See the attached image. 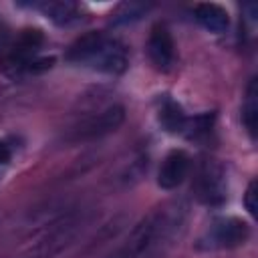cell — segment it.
<instances>
[{"label": "cell", "instance_id": "1", "mask_svg": "<svg viewBox=\"0 0 258 258\" xmlns=\"http://www.w3.org/2000/svg\"><path fill=\"white\" fill-rule=\"evenodd\" d=\"M67 58L75 64L87 67L105 75H121L129 67L127 46L103 32L83 34L67 52Z\"/></svg>", "mask_w": 258, "mask_h": 258}, {"label": "cell", "instance_id": "2", "mask_svg": "<svg viewBox=\"0 0 258 258\" xmlns=\"http://www.w3.org/2000/svg\"><path fill=\"white\" fill-rule=\"evenodd\" d=\"M181 210L159 208L147 214L127 236V240L107 258H139L161 240H167L171 230L179 224Z\"/></svg>", "mask_w": 258, "mask_h": 258}, {"label": "cell", "instance_id": "3", "mask_svg": "<svg viewBox=\"0 0 258 258\" xmlns=\"http://www.w3.org/2000/svg\"><path fill=\"white\" fill-rule=\"evenodd\" d=\"M248 236H250V228L244 220L234 216H222V218H216L210 224V228L200 236V240L196 242V248L204 252L230 250L244 244Z\"/></svg>", "mask_w": 258, "mask_h": 258}, {"label": "cell", "instance_id": "4", "mask_svg": "<svg viewBox=\"0 0 258 258\" xmlns=\"http://www.w3.org/2000/svg\"><path fill=\"white\" fill-rule=\"evenodd\" d=\"M198 200L206 206H222L228 198V179L226 169L218 159H204L196 177Z\"/></svg>", "mask_w": 258, "mask_h": 258}, {"label": "cell", "instance_id": "5", "mask_svg": "<svg viewBox=\"0 0 258 258\" xmlns=\"http://www.w3.org/2000/svg\"><path fill=\"white\" fill-rule=\"evenodd\" d=\"M147 54L157 71H169L175 62V42L167 26L157 24L151 28L149 40H147Z\"/></svg>", "mask_w": 258, "mask_h": 258}, {"label": "cell", "instance_id": "6", "mask_svg": "<svg viewBox=\"0 0 258 258\" xmlns=\"http://www.w3.org/2000/svg\"><path fill=\"white\" fill-rule=\"evenodd\" d=\"M189 167H191V157L183 149H171L161 161L157 173V185L161 189H175L187 177Z\"/></svg>", "mask_w": 258, "mask_h": 258}, {"label": "cell", "instance_id": "7", "mask_svg": "<svg viewBox=\"0 0 258 258\" xmlns=\"http://www.w3.org/2000/svg\"><path fill=\"white\" fill-rule=\"evenodd\" d=\"M125 121V109L121 105H113L103 109L101 113H97L95 117H91L89 121H85L77 133L75 139H95V137H103L111 131H115L121 123Z\"/></svg>", "mask_w": 258, "mask_h": 258}, {"label": "cell", "instance_id": "8", "mask_svg": "<svg viewBox=\"0 0 258 258\" xmlns=\"http://www.w3.org/2000/svg\"><path fill=\"white\" fill-rule=\"evenodd\" d=\"M75 232H77V222L73 220H62L58 224H54V228L34 246V254L38 258H50L52 254L60 252L73 238H75Z\"/></svg>", "mask_w": 258, "mask_h": 258}, {"label": "cell", "instance_id": "9", "mask_svg": "<svg viewBox=\"0 0 258 258\" xmlns=\"http://www.w3.org/2000/svg\"><path fill=\"white\" fill-rule=\"evenodd\" d=\"M196 14V20L210 32H224L228 26H230V18H228V12L226 8H222L220 4H214V2H202L196 6L194 10Z\"/></svg>", "mask_w": 258, "mask_h": 258}, {"label": "cell", "instance_id": "10", "mask_svg": "<svg viewBox=\"0 0 258 258\" xmlns=\"http://www.w3.org/2000/svg\"><path fill=\"white\" fill-rule=\"evenodd\" d=\"M36 8L48 18L52 20L54 24H71L75 20H79L81 16V8L77 2H71V0H50V2H40L36 4Z\"/></svg>", "mask_w": 258, "mask_h": 258}, {"label": "cell", "instance_id": "11", "mask_svg": "<svg viewBox=\"0 0 258 258\" xmlns=\"http://www.w3.org/2000/svg\"><path fill=\"white\" fill-rule=\"evenodd\" d=\"M157 117H159L161 127H163L167 133H173V135L183 133V127H185L187 117H185L183 109H181L173 99L163 97L161 107H159V115H157Z\"/></svg>", "mask_w": 258, "mask_h": 258}, {"label": "cell", "instance_id": "12", "mask_svg": "<svg viewBox=\"0 0 258 258\" xmlns=\"http://www.w3.org/2000/svg\"><path fill=\"white\" fill-rule=\"evenodd\" d=\"M242 123L246 125L248 133L256 137V125H258V95H256V81H250L246 91V101L242 105Z\"/></svg>", "mask_w": 258, "mask_h": 258}, {"label": "cell", "instance_id": "13", "mask_svg": "<svg viewBox=\"0 0 258 258\" xmlns=\"http://www.w3.org/2000/svg\"><path fill=\"white\" fill-rule=\"evenodd\" d=\"M149 8H151L149 4H141V2H125V4H121V6L117 8V12L113 14V16H115L113 20H115L117 24H127V22H133V20L141 18Z\"/></svg>", "mask_w": 258, "mask_h": 258}, {"label": "cell", "instance_id": "14", "mask_svg": "<svg viewBox=\"0 0 258 258\" xmlns=\"http://www.w3.org/2000/svg\"><path fill=\"white\" fill-rule=\"evenodd\" d=\"M212 123H214V115H208V113L206 115H198V117L185 121V127H183V133L181 135H187L189 139L200 137V135H206L212 129Z\"/></svg>", "mask_w": 258, "mask_h": 258}, {"label": "cell", "instance_id": "15", "mask_svg": "<svg viewBox=\"0 0 258 258\" xmlns=\"http://www.w3.org/2000/svg\"><path fill=\"white\" fill-rule=\"evenodd\" d=\"M244 206H246V210L252 218L258 216V183L256 181H250V185L246 189V196H244Z\"/></svg>", "mask_w": 258, "mask_h": 258}, {"label": "cell", "instance_id": "16", "mask_svg": "<svg viewBox=\"0 0 258 258\" xmlns=\"http://www.w3.org/2000/svg\"><path fill=\"white\" fill-rule=\"evenodd\" d=\"M10 155H12V153H10V147H8L4 141H0V165H2V163H8V161H10Z\"/></svg>", "mask_w": 258, "mask_h": 258}]
</instances>
